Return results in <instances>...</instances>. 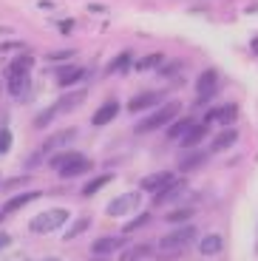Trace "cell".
Wrapping results in <instances>:
<instances>
[{
    "label": "cell",
    "instance_id": "obj_25",
    "mask_svg": "<svg viewBox=\"0 0 258 261\" xmlns=\"http://www.w3.org/2000/svg\"><path fill=\"white\" fill-rule=\"evenodd\" d=\"M150 244H134V247H128L122 253V261H139V258H145V255H150Z\"/></svg>",
    "mask_w": 258,
    "mask_h": 261
},
{
    "label": "cell",
    "instance_id": "obj_10",
    "mask_svg": "<svg viewBox=\"0 0 258 261\" xmlns=\"http://www.w3.org/2000/svg\"><path fill=\"white\" fill-rule=\"evenodd\" d=\"M77 139V130L74 128H65V130H57L54 137H48L43 142V150H57V148H63V145H68V142H74Z\"/></svg>",
    "mask_w": 258,
    "mask_h": 261
},
{
    "label": "cell",
    "instance_id": "obj_3",
    "mask_svg": "<svg viewBox=\"0 0 258 261\" xmlns=\"http://www.w3.org/2000/svg\"><path fill=\"white\" fill-rule=\"evenodd\" d=\"M83 99H85V91L65 94V97H63V99H57V102H54L51 108H45V111L37 117V122H34V125H37V128H45V125L51 122L54 117H60V114H65V111H71V108H77V105L83 102Z\"/></svg>",
    "mask_w": 258,
    "mask_h": 261
},
{
    "label": "cell",
    "instance_id": "obj_20",
    "mask_svg": "<svg viewBox=\"0 0 258 261\" xmlns=\"http://www.w3.org/2000/svg\"><path fill=\"white\" fill-rule=\"evenodd\" d=\"M83 80H85V68H65V71L57 77V85H63V88H68V85H74V83H83Z\"/></svg>",
    "mask_w": 258,
    "mask_h": 261
},
{
    "label": "cell",
    "instance_id": "obj_22",
    "mask_svg": "<svg viewBox=\"0 0 258 261\" xmlns=\"http://www.w3.org/2000/svg\"><path fill=\"white\" fill-rule=\"evenodd\" d=\"M80 156H83V153H74V150H65V153H54V156L48 159V165H51V168H57V170H63V168H68L71 162H77Z\"/></svg>",
    "mask_w": 258,
    "mask_h": 261
},
{
    "label": "cell",
    "instance_id": "obj_15",
    "mask_svg": "<svg viewBox=\"0 0 258 261\" xmlns=\"http://www.w3.org/2000/svg\"><path fill=\"white\" fill-rule=\"evenodd\" d=\"M236 142H239V130L227 128V130H221L219 137H213V145H210V150H213V153H219V150H227L230 145H236Z\"/></svg>",
    "mask_w": 258,
    "mask_h": 261
},
{
    "label": "cell",
    "instance_id": "obj_16",
    "mask_svg": "<svg viewBox=\"0 0 258 261\" xmlns=\"http://www.w3.org/2000/svg\"><path fill=\"white\" fill-rule=\"evenodd\" d=\"M6 83H9V91L14 94V97H23L29 88V74H17V71H9L6 74Z\"/></svg>",
    "mask_w": 258,
    "mask_h": 261
},
{
    "label": "cell",
    "instance_id": "obj_7",
    "mask_svg": "<svg viewBox=\"0 0 258 261\" xmlns=\"http://www.w3.org/2000/svg\"><path fill=\"white\" fill-rule=\"evenodd\" d=\"M216 85H219V74L213 68H207V71L199 74V80H196V97H199V102H204L216 91Z\"/></svg>",
    "mask_w": 258,
    "mask_h": 261
},
{
    "label": "cell",
    "instance_id": "obj_13",
    "mask_svg": "<svg viewBox=\"0 0 258 261\" xmlns=\"http://www.w3.org/2000/svg\"><path fill=\"white\" fill-rule=\"evenodd\" d=\"M37 190H26V193H20V196H14V199H9L6 204H3V216L6 213H17L20 207H26L29 202H34V199H37Z\"/></svg>",
    "mask_w": 258,
    "mask_h": 261
},
{
    "label": "cell",
    "instance_id": "obj_18",
    "mask_svg": "<svg viewBox=\"0 0 258 261\" xmlns=\"http://www.w3.org/2000/svg\"><path fill=\"white\" fill-rule=\"evenodd\" d=\"M204 137H207V125H193V128H190V130L185 134V137H182V145H185L187 150H193Z\"/></svg>",
    "mask_w": 258,
    "mask_h": 261
},
{
    "label": "cell",
    "instance_id": "obj_36",
    "mask_svg": "<svg viewBox=\"0 0 258 261\" xmlns=\"http://www.w3.org/2000/svg\"><path fill=\"white\" fill-rule=\"evenodd\" d=\"M45 261H60V258H45Z\"/></svg>",
    "mask_w": 258,
    "mask_h": 261
},
{
    "label": "cell",
    "instance_id": "obj_6",
    "mask_svg": "<svg viewBox=\"0 0 258 261\" xmlns=\"http://www.w3.org/2000/svg\"><path fill=\"white\" fill-rule=\"evenodd\" d=\"M176 176L170 173V170H159V173H150V176H145L142 182H139V188L148 190V193H159V190H165L168 185H173Z\"/></svg>",
    "mask_w": 258,
    "mask_h": 261
},
{
    "label": "cell",
    "instance_id": "obj_9",
    "mask_svg": "<svg viewBox=\"0 0 258 261\" xmlns=\"http://www.w3.org/2000/svg\"><path fill=\"white\" fill-rule=\"evenodd\" d=\"M122 244H125L122 236H105V239H97V242L91 244V253L94 255H108V253H114V250H119Z\"/></svg>",
    "mask_w": 258,
    "mask_h": 261
},
{
    "label": "cell",
    "instance_id": "obj_31",
    "mask_svg": "<svg viewBox=\"0 0 258 261\" xmlns=\"http://www.w3.org/2000/svg\"><path fill=\"white\" fill-rule=\"evenodd\" d=\"M148 222H150V216H148V213H139V216L134 219V222H128V224H125V230H122V233H134V230L145 227Z\"/></svg>",
    "mask_w": 258,
    "mask_h": 261
},
{
    "label": "cell",
    "instance_id": "obj_17",
    "mask_svg": "<svg viewBox=\"0 0 258 261\" xmlns=\"http://www.w3.org/2000/svg\"><path fill=\"white\" fill-rule=\"evenodd\" d=\"M159 102V94L156 91H148V94H139V97H134L128 102V111H142V108H153V105Z\"/></svg>",
    "mask_w": 258,
    "mask_h": 261
},
{
    "label": "cell",
    "instance_id": "obj_37",
    "mask_svg": "<svg viewBox=\"0 0 258 261\" xmlns=\"http://www.w3.org/2000/svg\"><path fill=\"white\" fill-rule=\"evenodd\" d=\"M0 222H3V213H0Z\"/></svg>",
    "mask_w": 258,
    "mask_h": 261
},
{
    "label": "cell",
    "instance_id": "obj_29",
    "mask_svg": "<svg viewBox=\"0 0 258 261\" xmlns=\"http://www.w3.org/2000/svg\"><path fill=\"white\" fill-rule=\"evenodd\" d=\"M170 224H179V222H190L193 219V210H187V207H179V210H173V213H168L165 216Z\"/></svg>",
    "mask_w": 258,
    "mask_h": 261
},
{
    "label": "cell",
    "instance_id": "obj_1",
    "mask_svg": "<svg viewBox=\"0 0 258 261\" xmlns=\"http://www.w3.org/2000/svg\"><path fill=\"white\" fill-rule=\"evenodd\" d=\"M193 236H196V227L193 224H185V227L173 230L170 236H165L159 242V250L165 253V258H173V255H182L185 253V247L190 242H193Z\"/></svg>",
    "mask_w": 258,
    "mask_h": 261
},
{
    "label": "cell",
    "instance_id": "obj_35",
    "mask_svg": "<svg viewBox=\"0 0 258 261\" xmlns=\"http://www.w3.org/2000/svg\"><path fill=\"white\" fill-rule=\"evenodd\" d=\"M6 244H12V236H6V233H3V236H0V250L6 247Z\"/></svg>",
    "mask_w": 258,
    "mask_h": 261
},
{
    "label": "cell",
    "instance_id": "obj_28",
    "mask_svg": "<svg viewBox=\"0 0 258 261\" xmlns=\"http://www.w3.org/2000/svg\"><path fill=\"white\" fill-rule=\"evenodd\" d=\"M162 57H165V54H148V57H142V60H136V68H139V71H148V68H156V65H162Z\"/></svg>",
    "mask_w": 258,
    "mask_h": 261
},
{
    "label": "cell",
    "instance_id": "obj_19",
    "mask_svg": "<svg viewBox=\"0 0 258 261\" xmlns=\"http://www.w3.org/2000/svg\"><path fill=\"white\" fill-rule=\"evenodd\" d=\"M182 193H185V182H173V185H168V188H165V190H159V193H156V199H153V202H156V204L173 202V199H179Z\"/></svg>",
    "mask_w": 258,
    "mask_h": 261
},
{
    "label": "cell",
    "instance_id": "obj_26",
    "mask_svg": "<svg viewBox=\"0 0 258 261\" xmlns=\"http://www.w3.org/2000/svg\"><path fill=\"white\" fill-rule=\"evenodd\" d=\"M190 128H193V119H176V122L168 128V139H182Z\"/></svg>",
    "mask_w": 258,
    "mask_h": 261
},
{
    "label": "cell",
    "instance_id": "obj_34",
    "mask_svg": "<svg viewBox=\"0 0 258 261\" xmlns=\"http://www.w3.org/2000/svg\"><path fill=\"white\" fill-rule=\"evenodd\" d=\"M12 48H23V43H3L0 51H12Z\"/></svg>",
    "mask_w": 258,
    "mask_h": 261
},
{
    "label": "cell",
    "instance_id": "obj_32",
    "mask_svg": "<svg viewBox=\"0 0 258 261\" xmlns=\"http://www.w3.org/2000/svg\"><path fill=\"white\" fill-rule=\"evenodd\" d=\"M12 148V134L9 130H0V153H6Z\"/></svg>",
    "mask_w": 258,
    "mask_h": 261
},
{
    "label": "cell",
    "instance_id": "obj_27",
    "mask_svg": "<svg viewBox=\"0 0 258 261\" xmlns=\"http://www.w3.org/2000/svg\"><path fill=\"white\" fill-rule=\"evenodd\" d=\"M111 179H114V176H111V173H102V176L91 179V182H88V185H85V188H83V196H94V193H97V190H102L105 185L111 182Z\"/></svg>",
    "mask_w": 258,
    "mask_h": 261
},
{
    "label": "cell",
    "instance_id": "obj_24",
    "mask_svg": "<svg viewBox=\"0 0 258 261\" xmlns=\"http://www.w3.org/2000/svg\"><path fill=\"white\" fill-rule=\"evenodd\" d=\"M34 65V57L32 54H20V57L12 60V65H9V71H17V74H29Z\"/></svg>",
    "mask_w": 258,
    "mask_h": 261
},
{
    "label": "cell",
    "instance_id": "obj_5",
    "mask_svg": "<svg viewBox=\"0 0 258 261\" xmlns=\"http://www.w3.org/2000/svg\"><path fill=\"white\" fill-rule=\"evenodd\" d=\"M139 204H142V193H139V190H128V193H122V196H116V199H111L108 207H105V213L116 219V216L134 213Z\"/></svg>",
    "mask_w": 258,
    "mask_h": 261
},
{
    "label": "cell",
    "instance_id": "obj_23",
    "mask_svg": "<svg viewBox=\"0 0 258 261\" xmlns=\"http://www.w3.org/2000/svg\"><path fill=\"white\" fill-rule=\"evenodd\" d=\"M131 63H134V54H131V51H122L119 57H114V60H111V65H108V74H116V71H128V68H131Z\"/></svg>",
    "mask_w": 258,
    "mask_h": 261
},
{
    "label": "cell",
    "instance_id": "obj_33",
    "mask_svg": "<svg viewBox=\"0 0 258 261\" xmlns=\"http://www.w3.org/2000/svg\"><path fill=\"white\" fill-rule=\"evenodd\" d=\"M71 54L74 51H57V54H48V60H51V63H60V60H68Z\"/></svg>",
    "mask_w": 258,
    "mask_h": 261
},
{
    "label": "cell",
    "instance_id": "obj_21",
    "mask_svg": "<svg viewBox=\"0 0 258 261\" xmlns=\"http://www.w3.org/2000/svg\"><path fill=\"white\" fill-rule=\"evenodd\" d=\"M85 170H91V162H88L85 156H80L77 162H71L68 168L60 170V176H63V179H71V176H80V173H85Z\"/></svg>",
    "mask_w": 258,
    "mask_h": 261
},
{
    "label": "cell",
    "instance_id": "obj_2",
    "mask_svg": "<svg viewBox=\"0 0 258 261\" xmlns=\"http://www.w3.org/2000/svg\"><path fill=\"white\" fill-rule=\"evenodd\" d=\"M179 111H182V102H168V105H162V108H156L153 114H148L142 122L136 125V134H150V130L162 128L165 122H173V119L179 117Z\"/></svg>",
    "mask_w": 258,
    "mask_h": 261
},
{
    "label": "cell",
    "instance_id": "obj_30",
    "mask_svg": "<svg viewBox=\"0 0 258 261\" xmlns=\"http://www.w3.org/2000/svg\"><path fill=\"white\" fill-rule=\"evenodd\" d=\"M88 224H91V219H88V216H83V219H80L77 224H71V230H68V233H65L63 239H77L80 233H85V230H88Z\"/></svg>",
    "mask_w": 258,
    "mask_h": 261
},
{
    "label": "cell",
    "instance_id": "obj_12",
    "mask_svg": "<svg viewBox=\"0 0 258 261\" xmlns=\"http://www.w3.org/2000/svg\"><path fill=\"white\" fill-rule=\"evenodd\" d=\"M207 162V153L204 150H187V153H182V159H179V168L182 170H196V168H201V165Z\"/></svg>",
    "mask_w": 258,
    "mask_h": 261
},
{
    "label": "cell",
    "instance_id": "obj_4",
    "mask_svg": "<svg viewBox=\"0 0 258 261\" xmlns=\"http://www.w3.org/2000/svg\"><path fill=\"white\" fill-rule=\"evenodd\" d=\"M65 219H68V210L65 207L45 210V213H40L32 219V233H51V230H57Z\"/></svg>",
    "mask_w": 258,
    "mask_h": 261
},
{
    "label": "cell",
    "instance_id": "obj_11",
    "mask_svg": "<svg viewBox=\"0 0 258 261\" xmlns=\"http://www.w3.org/2000/svg\"><path fill=\"white\" fill-rule=\"evenodd\" d=\"M116 114H119V102H116V99H108L105 105H99V108H97V114H94V119H91V122L99 128V125H108Z\"/></svg>",
    "mask_w": 258,
    "mask_h": 261
},
{
    "label": "cell",
    "instance_id": "obj_14",
    "mask_svg": "<svg viewBox=\"0 0 258 261\" xmlns=\"http://www.w3.org/2000/svg\"><path fill=\"white\" fill-rule=\"evenodd\" d=\"M199 250H201V255H219L221 250H224V239H221L219 233H210V236L201 239Z\"/></svg>",
    "mask_w": 258,
    "mask_h": 261
},
{
    "label": "cell",
    "instance_id": "obj_8",
    "mask_svg": "<svg viewBox=\"0 0 258 261\" xmlns=\"http://www.w3.org/2000/svg\"><path fill=\"white\" fill-rule=\"evenodd\" d=\"M236 117H239V108H236V105H221V108H210V111L204 114V122L230 125V122H236Z\"/></svg>",
    "mask_w": 258,
    "mask_h": 261
}]
</instances>
